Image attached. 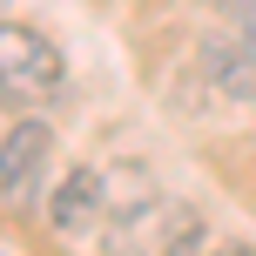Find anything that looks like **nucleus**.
I'll list each match as a JSON object with an SVG mask.
<instances>
[{
	"instance_id": "nucleus-6",
	"label": "nucleus",
	"mask_w": 256,
	"mask_h": 256,
	"mask_svg": "<svg viewBox=\"0 0 256 256\" xmlns=\"http://www.w3.org/2000/svg\"><path fill=\"white\" fill-rule=\"evenodd\" d=\"M202 7H216V14H222V7H230V0H202Z\"/></svg>"
},
{
	"instance_id": "nucleus-1",
	"label": "nucleus",
	"mask_w": 256,
	"mask_h": 256,
	"mask_svg": "<svg viewBox=\"0 0 256 256\" xmlns=\"http://www.w3.org/2000/svg\"><path fill=\"white\" fill-rule=\"evenodd\" d=\"M68 81V61L54 48V34L27 20H0V102L7 108H34V102H54Z\"/></svg>"
},
{
	"instance_id": "nucleus-2",
	"label": "nucleus",
	"mask_w": 256,
	"mask_h": 256,
	"mask_svg": "<svg viewBox=\"0 0 256 256\" xmlns=\"http://www.w3.org/2000/svg\"><path fill=\"white\" fill-rule=\"evenodd\" d=\"M48 168H54V128L40 115H20L0 135V202L20 216L34 202H48Z\"/></svg>"
},
{
	"instance_id": "nucleus-4",
	"label": "nucleus",
	"mask_w": 256,
	"mask_h": 256,
	"mask_svg": "<svg viewBox=\"0 0 256 256\" xmlns=\"http://www.w3.org/2000/svg\"><path fill=\"white\" fill-rule=\"evenodd\" d=\"M196 68H202L209 88H222V102H256V48L236 40L230 27L196 40Z\"/></svg>"
},
{
	"instance_id": "nucleus-3",
	"label": "nucleus",
	"mask_w": 256,
	"mask_h": 256,
	"mask_svg": "<svg viewBox=\"0 0 256 256\" xmlns=\"http://www.w3.org/2000/svg\"><path fill=\"white\" fill-rule=\"evenodd\" d=\"M102 216H108V168H94V162L68 168L48 196V230L54 236H94Z\"/></svg>"
},
{
	"instance_id": "nucleus-5",
	"label": "nucleus",
	"mask_w": 256,
	"mask_h": 256,
	"mask_svg": "<svg viewBox=\"0 0 256 256\" xmlns=\"http://www.w3.org/2000/svg\"><path fill=\"white\" fill-rule=\"evenodd\" d=\"M222 27H230L236 40H250V48H256V0H230V7H222Z\"/></svg>"
}]
</instances>
